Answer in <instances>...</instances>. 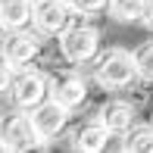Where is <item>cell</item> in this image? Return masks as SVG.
<instances>
[{"instance_id": "cell-1", "label": "cell", "mask_w": 153, "mask_h": 153, "mask_svg": "<svg viewBox=\"0 0 153 153\" xmlns=\"http://www.w3.org/2000/svg\"><path fill=\"white\" fill-rule=\"evenodd\" d=\"M137 81L134 53L125 47H109L94 59V85L103 91H125Z\"/></svg>"}, {"instance_id": "cell-2", "label": "cell", "mask_w": 153, "mask_h": 153, "mask_svg": "<svg viewBox=\"0 0 153 153\" xmlns=\"http://www.w3.org/2000/svg\"><path fill=\"white\" fill-rule=\"evenodd\" d=\"M56 44H59V56L75 69L100 56V31L85 22H72L62 34H56Z\"/></svg>"}, {"instance_id": "cell-3", "label": "cell", "mask_w": 153, "mask_h": 153, "mask_svg": "<svg viewBox=\"0 0 153 153\" xmlns=\"http://www.w3.org/2000/svg\"><path fill=\"white\" fill-rule=\"evenodd\" d=\"M0 144L6 153H25V150H41L47 147L41 141L38 128H34L28 109H13V113H0Z\"/></svg>"}, {"instance_id": "cell-4", "label": "cell", "mask_w": 153, "mask_h": 153, "mask_svg": "<svg viewBox=\"0 0 153 153\" xmlns=\"http://www.w3.org/2000/svg\"><path fill=\"white\" fill-rule=\"evenodd\" d=\"M0 56L10 62L13 69H28L41 59V31L38 28H19V31H6L0 41Z\"/></svg>"}, {"instance_id": "cell-5", "label": "cell", "mask_w": 153, "mask_h": 153, "mask_svg": "<svg viewBox=\"0 0 153 153\" xmlns=\"http://www.w3.org/2000/svg\"><path fill=\"white\" fill-rule=\"evenodd\" d=\"M10 97H13V106L19 109H34L38 103H44L50 97V75H44L41 69H19L16 78H13V88H10Z\"/></svg>"}, {"instance_id": "cell-6", "label": "cell", "mask_w": 153, "mask_h": 153, "mask_svg": "<svg viewBox=\"0 0 153 153\" xmlns=\"http://www.w3.org/2000/svg\"><path fill=\"white\" fill-rule=\"evenodd\" d=\"M75 22V10L69 0H34V19L31 25L44 38H56Z\"/></svg>"}, {"instance_id": "cell-7", "label": "cell", "mask_w": 153, "mask_h": 153, "mask_svg": "<svg viewBox=\"0 0 153 153\" xmlns=\"http://www.w3.org/2000/svg\"><path fill=\"white\" fill-rule=\"evenodd\" d=\"M28 116H31L34 128H38L41 141H44V144H50V141H56L62 131H66L69 119H72V109H66L59 100L47 97L44 103H38L34 109H28Z\"/></svg>"}, {"instance_id": "cell-8", "label": "cell", "mask_w": 153, "mask_h": 153, "mask_svg": "<svg viewBox=\"0 0 153 153\" xmlns=\"http://www.w3.org/2000/svg\"><path fill=\"white\" fill-rule=\"evenodd\" d=\"M88 94H91V85H88L85 75L78 72H56L50 75V97L59 100L66 109L78 113L81 106L88 103Z\"/></svg>"}, {"instance_id": "cell-9", "label": "cell", "mask_w": 153, "mask_h": 153, "mask_svg": "<svg viewBox=\"0 0 153 153\" xmlns=\"http://www.w3.org/2000/svg\"><path fill=\"white\" fill-rule=\"evenodd\" d=\"M97 119L113 131V137H122L137 122V103H131V100H106L97 109Z\"/></svg>"}, {"instance_id": "cell-10", "label": "cell", "mask_w": 153, "mask_h": 153, "mask_svg": "<svg viewBox=\"0 0 153 153\" xmlns=\"http://www.w3.org/2000/svg\"><path fill=\"white\" fill-rule=\"evenodd\" d=\"M109 137H113V131L94 116L91 122H85L78 131H75L72 147L78 150V153H103V150L109 147Z\"/></svg>"}, {"instance_id": "cell-11", "label": "cell", "mask_w": 153, "mask_h": 153, "mask_svg": "<svg viewBox=\"0 0 153 153\" xmlns=\"http://www.w3.org/2000/svg\"><path fill=\"white\" fill-rule=\"evenodd\" d=\"M0 19H3L6 31L28 28L34 19V0H0Z\"/></svg>"}, {"instance_id": "cell-12", "label": "cell", "mask_w": 153, "mask_h": 153, "mask_svg": "<svg viewBox=\"0 0 153 153\" xmlns=\"http://www.w3.org/2000/svg\"><path fill=\"white\" fill-rule=\"evenodd\" d=\"M119 147L125 153H153V122L150 125H131L128 131L122 134V144Z\"/></svg>"}, {"instance_id": "cell-13", "label": "cell", "mask_w": 153, "mask_h": 153, "mask_svg": "<svg viewBox=\"0 0 153 153\" xmlns=\"http://www.w3.org/2000/svg\"><path fill=\"white\" fill-rule=\"evenodd\" d=\"M106 10H109V19H116V22H141L147 0H109Z\"/></svg>"}, {"instance_id": "cell-14", "label": "cell", "mask_w": 153, "mask_h": 153, "mask_svg": "<svg viewBox=\"0 0 153 153\" xmlns=\"http://www.w3.org/2000/svg\"><path fill=\"white\" fill-rule=\"evenodd\" d=\"M134 66H137V78L147 81V85H153V38L141 41V44L134 47Z\"/></svg>"}, {"instance_id": "cell-15", "label": "cell", "mask_w": 153, "mask_h": 153, "mask_svg": "<svg viewBox=\"0 0 153 153\" xmlns=\"http://www.w3.org/2000/svg\"><path fill=\"white\" fill-rule=\"evenodd\" d=\"M69 3H72L75 16L91 19V16H100V13L106 10V3H109V0H69Z\"/></svg>"}, {"instance_id": "cell-16", "label": "cell", "mask_w": 153, "mask_h": 153, "mask_svg": "<svg viewBox=\"0 0 153 153\" xmlns=\"http://www.w3.org/2000/svg\"><path fill=\"white\" fill-rule=\"evenodd\" d=\"M13 78H16V69L10 66L3 56H0V94H10V88H13Z\"/></svg>"}, {"instance_id": "cell-17", "label": "cell", "mask_w": 153, "mask_h": 153, "mask_svg": "<svg viewBox=\"0 0 153 153\" xmlns=\"http://www.w3.org/2000/svg\"><path fill=\"white\" fill-rule=\"evenodd\" d=\"M141 22L147 25V28L153 31V0H147V10H144V16H141Z\"/></svg>"}, {"instance_id": "cell-18", "label": "cell", "mask_w": 153, "mask_h": 153, "mask_svg": "<svg viewBox=\"0 0 153 153\" xmlns=\"http://www.w3.org/2000/svg\"><path fill=\"white\" fill-rule=\"evenodd\" d=\"M3 34H6V25H3V19H0V41H3Z\"/></svg>"}]
</instances>
